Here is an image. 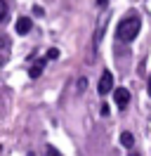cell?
Returning <instances> with one entry per match:
<instances>
[{
    "instance_id": "1",
    "label": "cell",
    "mask_w": 151,
    "mask_h": 156,
    "mask_svg": "<svg viewBox=\"0 0 151 156\" xmlns=\"http://www.w3.org/2000/svg\"><path fill=\"white\" fill-rule=\"evenodd\" d=\"M139 29H142V19L132 12V14H128L125 19L118 21V26H116V38L123 40V43H132V40L137 38Z\"/></svg>"
},
{
    "instance_id": "2",
    "label": "cell",
    "mask_w": 151,
    "mask_h": 156,
    "mask_svg": "<svg viewBox=\"0 0 151 156\" xmlns=\"http://www.w3.org/2000/svg\"><path fill=\"white\" fill-rule=\"evenodd\" d=\"M97 90H99V95H109L113 90V73L111 71H104L102 73L99 83H97Z\"/></svg>"
},
{
    "instance_id": "3",
    "label": "cell",
    "mask_w": 151,
    "mask_h": 156,
    "mask_svg": "<svg viewBox=\"0 0 151 156\" xmlns=\"http://www.w3.org/2000/svg\"><path fill=\"white\" fill-rule=\"evenodd\" d=\"M113 99H116V104L121 109L128 107V102H130V90H125V88H116L113 90Z\"/></svg>"
},
{
    "instance_id": "4",
    "label": "cell",
    "mask_w": 151,
    "mask_h": 156,
    "mask_svg": "<svg viewBox=\"0 0 151 156\" xmlns=\"http://www.w3.org/2000/svg\"><path fill=\"white\" fill-rule=\"evenodd\" d=\"M31 29H33V21L28 19V17H19L17 19V33L19 36H26Z\"/></svg>"
},
{
    "instance_id": "5",
    "label": "cell",
    "mask_w": 151,
    "mask_h": 156,
    "mask_svg": "<svg viewBox=\"0 0 151 156\" xmlns=\"http://www.w3.org/2000/svg\"><path fill=\"white\" fill-rule=\"evenodd\" d=\"M45 64H47V57H43L40 62H36L33 66L28 69V76H31V78H38L40 73H43V69H45Z\"/></svg>"
},
{
    "instance_id": "6",
    "label": "cell",
    "mask_w": 151,
    "mask_h": 156,
    "mask_svg": "<svg viewBox=\"0 0 151 156\" xmlns=\"http://www.w3.org/2000/svg\"><path fill=\"white\" fill-rule=\"evenodd\" d=\"M121 144H123V147H132V144H135L132 133H121Z\"/></svg>"
},
{
    "instance_id": "7",
    "label": "cell",
    "mask_w": 151,
    "mask_h": 156,
    "mask_svg": "<svg viewBox=\"0 0 151 156\" xmlns=\"http://www.w3.org/2000/svg\"><path fill=\"white\" fill-rule=\"evenodd\" d=\"M7 57H9V40L7 36H2V64L7 62Z\"/></svg>"
},
{
    "instance_id": "8",
    "label": "cell",
    "mask_w": 151,
    "mask_h": 156,
    "mask_svg": "<svg viewBox=\"0 0 151 156\" xmlns=\"http://www.w3.org/2000/svg\"><path fill=\"white\" fill-rule=\"evenodd\" d=\"M0 21H7V0H0Z\"/></svg>"
},
{
    "instance_id": "9",
    "label": "cell",
    "mask_w": 151,
    "mask_h": 156,
    "mask_svg": "<svg viewBox=\"0 0 151 156\" xmlns=\"http://www.w3.org/2000/svg\"><path fill=\"white\" fill-rule=\"evenodd\" d=\"M45 57H47V62H50V59H57V57H59V50H57V48H50Z\"/></svg>"
},
{
    "instance_id": "10",
    "label": "cell",
    "mask_w": 151,
    "mask_h": 156,
    "mask_svg": "<svg viewBox=\"0 0 151 156\" xmlns=\"http://www.w3.org/2000/svg\"><path fill=\"white\" fill-rule=\"evenodd\" d=\"M45 156H64V154H61L57 147H47V154H45Z\"/></svg>"
},
{
    "instance_id": "11",
    "label": "cell",
    "mask_w": 151,
    "mask_h": 156,
    "mask_svg": "<svg viewBox=\"0 0 151 156\" xmlns=\"http://www.w3.org/2000/svg\"><path fill=\"white\" fill-rule=\"evenodd\" d=\"M130 156H139V151H130Z\"/></svg>"
},
{
    "instance_id": "12",
    "label": "cell",
    "mask_w": 151,
    "mask_h": 156,
    "mask_svg": "<svg viewBox=\"0 0 151 156\" xmlns=\"http://www.w3.org/2000/svg\"><path fill=\"white\" fill-rule=\"evenodd\" d=\"M146 88H149V95H151V78H149V85H146Z\"/></svg>"
}]
</instances>
